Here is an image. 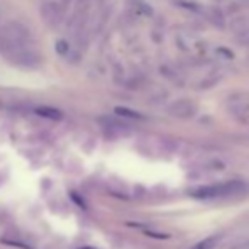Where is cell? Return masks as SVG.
I'll return each mask as SVG.
<instances>
[{
    "instance_id": "obj_1",
    "label": "cell",
    "mask_w": 249,
    "mask_h": 249,
    "mask_svg": "<svg viewBox=\"0 0 249 249\" xmlns=\"http://www.w3.org/2000/svg\"><path fill=\"white\" fill-rule=\"evenodd\" d=\"M246 190H248V185L243 180H227V181H219V183L202 185V187L192 188L188 192V195L200 200H210V198L232 197V195L244 194Z\"/></svg>"
},
{
    "instance_id": "obj_2",
    "label": "cell",
    "mask_w": 249,
    "mask_h": 249,
    "mask_svg": "<svg viewBox=\"0 0 249 249\" xmlns=\"http://www.w3.org/2000/svg\"><path fill=\"white\" fill-rule=\"evenodd\" d=\"M10 61L17 66H24V68H37L41 65V58L34 50L31 48H22V50L16 51L10 56Z\"/></svg>"
},
{
    "instance_id": "obj_3",
    "label": "cell",
    "mask_w": 249,
    "mask_h": 249,
    "mask_svg": "<svg viewBox=\"0 0 249 249\" xmlns=\"http://www.w3.org/2000/svg\"><path fill=\"white\" fill-rule=\"evenodd\" d=\"M41 19L48 24L50 27H56L61 24L63 20V9L58 2H46L41 5L39 9Z\"/></svg>"
},
{
    "instance_id": "obj_4",
    "label": "cell",
    "mask_w": 249,
    "mask_h": 249,
    "mask_svg": "<svg viewBox=\"0 0 249 249\" xmlns=\"http://www.w3.org/2000/svg\"><path fill=\"white\" fill-rule=\"evenodd\" d=\"M173 117H178V119H190L195 115L197 112V107L192 100H177L175 104H171V107L168 108Z\"/></svg>"
},
{
    "instance_id": "obj_5",
    "label": "cell",
    "mask_w": 249,
    "mask_h": 249,
    "mask_svg": "<svg viewBox=\"0 0 249 249\" xmlns=\"http://www.w3.org/2000/svg\"><path fill=\"white\" fill-rule=\"evenodd\" d=\"M231 110H232L234 117H236L237 121L249 125V95L237 97V100L231 104Z\"/></svg>"
},
{
    "instance_id": "obj_6",
    "label": "cell",
    "mask_w": 249,
    "mask_h": 249,
    "mask_svg": "<svg viewBox=\"0 0 249 249\" xmlns=\"http://www.w3.org/2000/svg\"><path fill=\"white\" fill-rule=\"evenodd\" d=\"M37 115L43 119H50V121H61L63 119V112L59 108H54V107H48V105H43V107H37L36 110Z\"/></svg>"
},
{
    "instance_id": "obj_7",
    "label": "cell",
    "mask_w": 249,
    "mask_h": 249,
    "mask_svg": "<svg viewBox=\"0 0 249 249\" xmlns=\"http://www.w3.org/2000/svg\"><path fill=\"white\" fill-rule=\"evenodd\" d=\"M220 241V236H210V237H205L203 241L195 244L192 249H215V246L219 244Z\"/></svg>"
},
{
    "instance_id": "obj_8",
    "label": "cell",
    "mask_w": 249,
    "mask_h": 249,
    "mask_svg": "<svg viewBox=\"0 0 249 249\" xmlns=\"http://www.w3.org/2000/svg\"><path fill=\"white\" fill-rule=\"evenodd\" d=\"M115 114L121 115V117L124 119H142V115L139 114V112L132 110V108H125V107H115Z\"/></svg>"
},
{
    "instance_id": "obj_9",
    "label": "cell",
    "mask_w": 249,
    "mask_h": 249,
    "mask_svg": "<svg viewBox=\"0 0 249 249\" xmlns=\"http://www.w3.org/2000/svg\"><path fill=\"white\" fill-rule=\"evenodd\" d=\"M54 50L59 56H66L70 53V43L66 39H59L54 43Z\"/></svg>"
},
{
    "instance_id": "obj_10",
    "label": "cell",
    "mask_w": 249,
    "mask_h": 249,
    "mask_svg": "<svg viewBox=\"0 0 249 249\" xmlns=\"http://www.w3.org/2000/svg\"><path fill=\"white\" fill-rule=\"evenodd\" d=\"M70 197L73 198V202H75L76 205L80 207V209H83V210H87V209H89V207H87L85 198H82V197H80V195L76 194V192H70Z\"/></svg>"
},
{
    "instance_id": "obj_11",
    "label": "cell",
    "mask_w": 249,
    "mask_h": 249,
    "mask_svg": "<svg viewBox=\"0 0 249 249\" xmlns=\"http://www.w3.org/2000/svg\"><path fill=\"white\" fill-rule=\"evenodd\" d=\"M144 234L146 236H149V237H158V239H168V234H163V232H156V231H148V229H144Z\"/></svg>"
},
{
    "instance_id": "obj_12",
    "label": "cell",
    "mask_w": 249,
    "mask_h": 249,
    "mask_svg": "<svg viewBox=\"0 0 249 249\" xmlns=\"http://www.w3.org/2000/svg\"><path fill=\"white\" fill-rule=\"evenodd\" d=\"M80 249H93V248H90V246H85V248H80Z\"/></svg>"
},
{
    "instance_id": "obj_13",
    "label": "cell",
    "mask_w": 249,
    "mask_h": 249,
    "mask_svg": "<svg viewBox=\"0 0 249 249\" xmlns=\"http://www.w3.org/2000/svg\"><path fill=\"white\" fill-rule=\"evenodd\" d=\"M0 16H2V9H0Z\"/></svg>"
}]
</instances>
